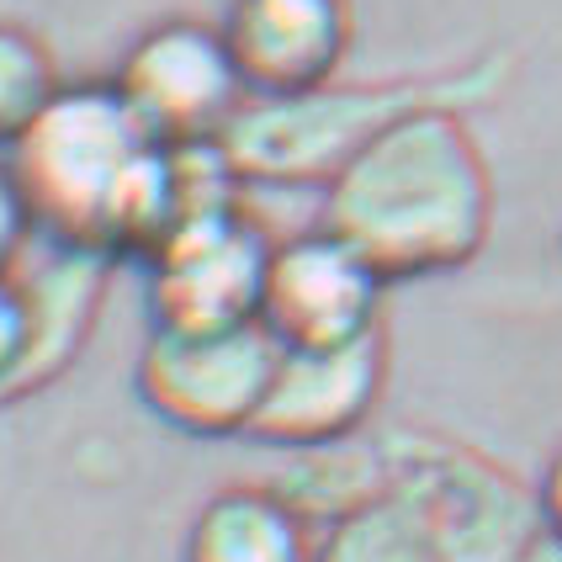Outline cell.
Segmentation results:
<instances>
[{
    "label": "cell",
    "mask_w": 562,
    "mask_h": 562,
    "mask_svg": "<svg viewBox=\"0 0 562 562\" xmlns=\"http://www.w3.org/2000/svg\"><path fill=\"white\" fill-rule=\"evenodd\" d=\"M5 159L48 250L144 266L187 213V149L159 144L112 80L64 86Z\"/></svg>",
    "instance_id": "cell-1"
},
{
    "label": "cell",
    "mask_w": 562,
    "mask_h": 562,
    "mask_svg": "<svg viewBox=\"0 0 562 562\" xmlns=\"http://www.w3.org/2000/svg\"><path fill=\"white\" fill-rule=\"evenodd\" d=\"M318 223L393 281L451 277L472 266L494 234V176L468 127V112L425 106L318 191Z\"/></svg>",
    "instance_id": "cell-2"
},
{
    "label": "cell",
    "mask_w": 562,
    "mask_h": 562,
    "mask_svg": "<svg viewBox=\"0 0 562 562\" xmlns=\"http://www.w3.org/2000/svg\"><path fill=\"white\" fill-rule=\"evenodd\" d=\"M515 54L488 48L451 69H425V75H393V80H329L318 91L297 95H250L245 112L228 123L218 138L228 170L239 187H313L324 191L350 159L372 144L376 133L425 112V106H451V112H477L499 101L515 80Z\"/></svg>",
    "instance_id": "cell-3"
},
{
    "label": "cell",
    "mask_w": 562,
    "mask_h": 562,
    "mask_svg": "<svg viewBox=\"0 0 562 562\" xmlns=\"http://www.w3.org/2000/svg\"><path fill=\"white\" fill-rule=\"evenodd\" d=\"M376 451L382 494L419 515L446 562H526L536 536L547 531L536 488L462 440L404 425L376 436Z\"/></svg>",
    "instance_id": "cell-4"
},
{
    "label": "cell",
    "mask_w": 562,
    "mask_h": 562,
    "mask_svg": "<svg viewBox=\"0 0 562 562\" xmlns=\"http://www.w3.org/2000/svg\"><path fill=\"white\" fill-rule=\"evenodd\" d=\"M281 361V340L250 318V324H155L133 361V387L159 425L196 440L250 436L271 376Z\"/></svg>",
    "instance_id": "cell-5"
},
{
    "label": "cell",
    "mask_w": 562,
    "mask_h": 562,
    "mask_svg": "<svg viewBox=\"0 0 562 562\" xmlns=\"http://www.w3.org/2000/svg\"><path fill=\"white\" fill-rule=\"evenodd\" d=\"M112 86L123 91L133 117L170 149L218 144L250 101L223 22L202 16H165L144 27L123 48Z\"/></svg>",
    "instance_id": "cell-6"
},
{
    "label": "cell",
    "mask_w": 562,
    "mask_h": 562,
    "mask_svg": "<svg viewBox=\"0 0 562 562\" xmlns=\"http://www.w3.org/2000/svg\"><path fill=\"white\" fill-rule=\"evenodd\" d=\"M277 239L260 228L245 191L202 202L170 228V239L144 260L155 324H250L260 318V292Z\"/></svg>",
    "instance_id": "cell-7"
},
{
    "label": "cell",
    "mask_w": 562,
    "mask_h": 562,
    "mask_svg": "<svg viewBox=\"0 0 562 562\" xmlns=\"http://www.w3.org/2000/svg\"><path fill=\"white\" fill-rule=\"evenodd\" d=\"M382 297L387 277L356 245H345L335 228L313 223L277 239L260 292V324L286 350L350 345L382 335Z\"/></svg>",
    "instance_id": "cell-8"
},
{
    "label": "cell",
    "mask_w": 562,
    "mask_h": 562,
    "mask_svg": "<svg viewBox=\"0 0 562 562\" xmlns=\"http://www.w3.org/2000/svg\"><path fill=\"white\" fill-rule=\"evenodd\" d=\"M387 387V335H367L350 345H281L277 376L250 440L277 451H324L361 440Z\"/></svg>",
    "instance_id": "cell-9"
},
{
    "label": "cell",
    "mask_w": 562,
    "mask_h": 562,
    "mask_svg": "<svg viewBox=\"0 0 562 562\" xmlns=\"http://www.w3.org/2000/svg\"><path fill=\"white\" fill-rule=\"evenodd\" d=\"M223 37L250 95L318 91L350 54V0H234Z\"/></svg>",
    "instance_id": "cell-10"
},
{
    "label": "cell",
    "mask_w": 562,
    "mask_h": 562,
    "mask_svg": "<svg viewBox=\"0 0 562 562\" xmlns=\"http://www.w3.org/2000/svg\"><path fill=\"white\" fill-rule=\"evenodd\" d=\"M318 526L277 483H228L196 504L181 562H313Z\"/></svg>",
    "instance_id": "cell-11"
},
{
    "label": "cell",
    "mask_w": 562,
    "mask_h": 562,
    "mask_svg": "<svg viewBox=\"0 0 562 562\" xmlns=\"http://www.w3.org/2000/svg\"><path fill=\"white\" fill-rule=\"evenodd\" d=\"M112 266L117 260H101V255L54 250L37 277H22V292H27V308H32V361H27V376H22V393L48 387L86 350Z\"/></svg>",
    "instance_id": "cell-12"
},
{
    "label": "cell",
    "mask_w": 562,
    "mask_h": 562,
    "mask_svg": "<svg viewBox=\"0 0 562 562\" xmlns=\"http://www.w3.org/2000/svg\"><path fill=\"white\" fill-rule=\"evenodd\" d=\"M313 562H446L436 536L419 526V515L393 494L356 504L350 515L329 520L318 531V558Z\"/></svg>",
    "instance_id": "cell-13"
},
{
    "label": "cell",
    "mask_w": 562,
    "mask_h": 562,
    "mask_svg": "<svg viewBox=\"0 0 562 562\" xmlns=\"http://www.w3.org/2000/svg\"><path fill=\"white\" fill-rule=\"evenodd\" d=\"M64 91L54 48L22 22H0V155L27 133Z\"/></svg>",
    "instance_id": "cell-14"
},
{
    "label": "cell",
    "mask_w": 562,
    "mask_h": 562,
    "mask_svg": "<svg viewBox=\"0 0 562 562\" xmlns=\"http://www.w3.org/2000/svg\"><path fill=\"white\" fill-rule=\"evenodd\" d=\"M32 361V308L22 277L0 281V398L22 393V376Z\"/></svg>",
    "instance_id": "cell-15"
},
{
    "label": "cell",
    "mask_w": 562,
    "mask_h": 562,
    "mask_svg": "<svg viewBox=\"0 0 562 562\" xmlns=\"http://www.w3.org/2000/svg\"><path fill=\"white\" fill-rule=\"evenodd\" d=\"M37 239H43V234H37L27 191H22V181H16L11 159L0 155V281L22 277V266H27V255H32Z\"/></svg>",
    "instance_id": "cell-16"
},
{
    "label": "cell",
    "mask_w": 562,
    "mask_h": 562,
    "mask_svg": "<svg viewBox=\"0 0 562 562\" xmlns=\"http://www.w3.org/2000/svg\"><path fill=\"white\" fill-rule=\"evenodd\" d=\"M536 504H541V526L562 541V446L547 457V468L536 477Z\"/></svg>",
    "instance_id": "cell-17"
},
{
    "label": "cell",
    "mask_w": 562,
    "mask_h": 562,
    "mask_svg": "<svg viewBox=\"0 0 562 562\" xmlns=\"http://www.w3.org/2000/svg\"><path fill=\"white\" fill-rule=\"evenodd\" d=\"M526 562H562V541L552 531H541L536 536V547L526 552Z\"/></svg>",
    "instance_id": "cell-18"
}]
</instances>
